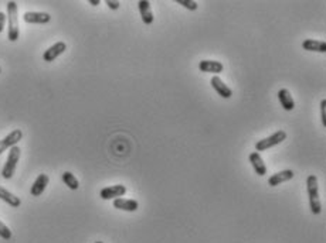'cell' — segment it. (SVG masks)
<instances>
[{
  "label": "cell",
  "mask_w": 326,
  "mask_h": 243,
  "mask_svg": "<svg viewBox=\"0 0 326 243\" xmlns=\"http://www.w3.org/2000/svg\"><path fill=\"white\" fill-rule=\"evenodd\" d=\"M307 191L309 198V208L314 215L322 213V202L319 198V185H318V177L314 174L308 175L307 178Z\"/></svg>",
  "instance_id": "1"
},
{
  "label": "cell",
  "mask_w": 326,
  "mask_h": 243,
  "mask_svg": "<svg viewBox=\"0 0 326 243\" xmlns=\"http://www.w3.org/2000/svg\"><path fill=\"white\" fill-rule=\"evenodd\" d=\"M7 23H9V29H7V38L14 43L19 40V7L16 2H9L7 3Z\"/></svg>",
  "instance_id": "2"
},
{
  "label": "cell",
  "mask_w": 326,
  "mask_h": 243,
  "mask_svg": "<svg viewBox=\"0 0 326 243\" xmlns=\"http://www.w3.org/2000/svg\"><path fill=\"white\" fill-rule=\"evenodd\" d=\"M20 154H21V150H20L19 146H14L9 151V156H7V160L2 169V177L5 180H10L13 175H14V171H16V167H17V163L20 160Z\"/></svg>",
  "instance_id": "3"
},
{
  "label": "cell",
  "mask_w": 326,
  "mask_h": 243,
  "mask_svg": "<svg viewBox=\"0 0 326 243\" xmlns=\"http://www.w3.org/2000/svg\"><path fill=\"white\" fill-rule=\"evenodd\" d=\"M287 139V131L278 130L275 133H272L268 138L263 139V140H258L255 143V151L260 153V151H265V150L271 149V147H275L278 144H281Z\"/></svg>",
  "instance_id": "4"
},
{
  "label": "cell",
  "mask_w": 326,
  "mask_h": 243,
  "mask_svg": "<svg viewBox=\"0 0 326 243\" xmlns=\"http://www.w3.org/2000/svg\"><path fill=\"white\" fill-rule=\"evenodd\" d=\"M21 139H23V131L20 129H14L13 131H10L6 138L0 140V154H3V151H6L7 149L10 150L14 146H17Z\"/></svg>",
  "instance_id": "5"
},
{
  "label": "cell",
  "mask_w": 326,
  "mask_h": 243,
  "mask_svg": "<svg viewBox=\"0 0 326 243\" xmlns=\"http://www.w3.org/2000/svg\"><path fill=\"white\" fill-rule=\"evenodd\" d=\"M126 194V187L122 184H117V185H111V187H105L101 190L100 197L102 200L109 201V200H117L121 198Z\"/></svg>",
  "instance_id": "6"
},
{
  "label": "cell",
  "mask_w": 326,
  "mask_h": 243,
  "mask_svg": "<svg viewBox=\"0 0 326 243\" xmlns=\"http://www.w3.org/2000/svg\"><path fill=\"white\" fill-rule=\"evenodd\" d=\"M23 20L29 24H47L51 21V16L44 12H26Z\"/></svg>",
  "instance_id": "7"
},
{
  "label": "cell",
  "mask_w": 326,
  "mask_h": 243,
  "mask_svg": "<svg viewBox=\"0 0 326 243\" xmlns=\"http://www.w3.org/2000/svg\"><path fill=\"white\" fill-rule=\"evenodd\" d=\"M65 50H67V44L64 43V41H58V43L53 44L49 50L44 51L43 60L45 63H53V61L61 56Z\"/></svg>",
  "instance_id": "8"
},
{
  "label": "cell",
  "mask_w": 326,
  "mask_h": 243,
  "mask_svg": "<svg viewBox=\"0 0 326 243\" xmlns=\"http://www.w3.org/2000/svg\"><path fill=\"white\" fill-rule=\"evenodd\" d=\"M210 84H212V87H213L214 91H216L221 98H224V99H230V98L232 96V89L230 87H227L219 75H214L213 78H212V81H210Z\"/></svg>",
  "instance_id": "9"
},
{
  "label": "cell",
  "mask_w": 326,
  "mask_h": 243,
  "mask_svg": "<svg viewBox=\"0 0 326 243\" xmlns=\"http://www.w3.org/2000/svg\"><path fill=\"white\" fill-rule=\"evenodd\" d=\"M199 69L201 72H207V74H214L217 75L220 72H223L224 65L220 61H213V60H203L199 64Z\"/></svg>",
  "instance_id": "10"
},
{
  "label": "cell",
  "mask_w": 326,
  "mask_h": 243,
  "mask_svg": "<svg viewBox=\"0 0 326 243\" xmlns=\"http://www.w3.org/2000/svg\"><path fill=\"white\" fill-rule=\"evenodd\" d=\"M294 171L292 170H283V171H280V173H275V174H272L268 178V185L270 187H276V185H280V184H283V182H287V181L292 180L294 178Z\"/></svg>",
  "instance_id": "11"
},
{
  "label": "cell",
  "mask_w": 326,
  "mask_h": 243,
  "mask_svg": "<svg viewBox=\"0 0 326 243\" xmlns=\"http://www.w3.org/2000/svg\"><path fill=\"white\" fill-rule=\"evenodd\" d=\"M49 182H50L49 175L40 174L37 178H36V181L33 182L32 188H30V194H32L33 197H40V195L45 191V188H47V185H49Z\"/></svg>",
  "instance_id": "12"
},
{
  "label": "cell",
  "mask_w": 326,
  "mask_h": 243,
  "mask_svg": "<svg viewBox=\"0 0 326 243\" xmlns=\"http://www.w3.org/2000/svg\"><path fill=\"white\" fill-rule=\"evenodd\" d=\"M138 7L142 21L146 25H151L153 23V13H152L151 2H148V0H139Z\"/></svg>",
  "instance_id": "13"
},
{
  "label": "cell",
  "mask_w": 326,
  "mask_h": 243,
  "mask_svg": "<svg viewBox=\"0 0 326 243\" xmlns=\"http://www.w3.org/2000/svg\"><path fill=\"white\" fill-rule=\"evenodd\" d=\"M278 99H280V103L283 106L284 111L291 112V111L295 109L294 98H292V95H291V92H289L287 88H283V89L278 91Z\"/></svg>",
  "instance_id": "14"
},
{
  "label": "cell",
  "mask_w": 326,
  "mask_h": 243,
  "mask_svg": "<svg viewBox=\"0 0 326 243\" xmlns=\"http://www.w3.org/2000/svg\"><path fill=\"white\" fill-rule=\"evenodd\" d=\"M248 160H250L252 169H254V171H255L258 175L263 177V175L267 174V166H265V163H264L263 157H261L260 153L252 151L250 156H248Z\"/></svg>",
  "instance_id": "15"
},
{
  "label": "cell",
  "mask_w": 326,
  "mask_h": 243,
  "mask_svg": "<svg viewBox=\"0 0 326 243\" xmlns=\"http://www.w3.org/2000/svg\"><path fill=\"white\" fill-rule=\"evenodd\" d=\"M113 208L125 212H135L138 211L139 202L135 200H126V198H117L113 200Z\"/></svg>",
  "instance_id": "16"
},
{
  "label": "cell",
  "mask_w": 326,
  "mask_h": 243,
  "mask_svg": "<svg viewBox=\"0 0 326 243\" xmlns=\"http://www.w3.org/2000/svg\"><path fill=\"white\" fill-rule=\"evenodd\" d=\"M302 48L307 51H315V52H320L325 54L326 52V43L320 41V40H312V38H307L302 41Z\"/></svg>",
  "instance_id": "17"
},
{
  "label": "cell",
  "mask_w": 326,
  "mask_h": 243,
  "mask_svg": "<svg viewBox=\"0 0 326 243\" xmlns=\"http://www.w3.org/2000/svg\"><path fill=\"white\" fill-rule=\"evenodd\" d=\"M0 200H3L6 204L12 206V208H19L21 205V200L19 197H16L14 194H12L10 191H7L6 188H3L0 185Z\"/></svg>",
  "instance_id": "18"
},
{
  "label": "cell",
  "mask_w": 326,
  "mask_h": 243,
  "mask_svg": "<svg viewBox=\"0 0 326 243\" xmlns=\"http://www.w3.org/2000/svg\"><path fill=\"white\" fill-rule=\"evenodd\" d=\"M61 178H63V182L69 188V190L76 191V190L80 188V182H78V180L76 178V175L73 174V173L65 171V173H63V175H61Z\"/></svg>",
  "instance_id": "19"
},
{
  "label": "cell",
  "mask_w": 326,
  "mask_h": 243,
  "mask_svg": "<svg viewBox=\"0 0 326 243\" xmlns=\"http://www.w3.org/2000/svg\"><path fill=\"white\" fill-rule=\"evenodd\" d=\"M176 3L190 10V12H195V10L199 9V3L196 0H176Z\"/></svg>",
  "instance_id": "20"
},
{
  "label": "cell",
  "mask_w": 326,
  "mask_h": 243,
  "mask_svg": "<svg viewBox=\"0 0 326 243\" xmlns=\"http://www.w3.org/2000/svg\"><path fill=\"white\" fill-rule=\"evenodd\" d=\"M12 236H13L12 231H10L6 225L0 221V237H3L5 240H10V239H12Z\"/></svg>",
  "instance_id": "21"
},
{
  "label": "cell",
  "mask_w": 326,
  "mask_h": 243,
  "mask_svg": "<svg viewBox=\"0 0 326 243\" xmlns=\"http://www.w3.org/2000/svg\"><path fill=\"white\" fill-rule=\"evenodd\" d=\"M320 119H322V125L326 127V98L320 100Z\"/></svg>",
  "instance_id": "22"
},
{
  "label": "cell",
  "mask_w": 326,
  "mask_h": 243,
  "mask_svg": "<svg viewBox=\"0 0 326 243\" xmlns=\"http://www.w3.org/2000/svg\"><path fill=\"white\" fill-rule=\"evenodd\" d=\"M105 5H107L111 10H118L121 6V2H118V0H107Z\"/></svg>",
  "instance_id": "23"
},
{
  "label": "cell",
  "mask_w": 326,
  "mask_h": 243,
  "mask_svg": "<svg viewBox=\"0 0 326 243\" xmlns=\"http://www.w3.org/2000/svg\"><path fill=\"white\" fill-rule=\"evenodd\" d=\"M6 13L0 12V33L3 32V29H5V24H6Z\"/></svg>",
  "instance_id": "24"
},
{
  "label": "cell",
  "mask_w": 326,
  "mask_h": 243,
  "mask_svg": "<svg viewBox=\"0 0 326 243\" xmlns=\"http://www.w3.org/2000/svg\"><path fill=\"white\" fill-rule=\"evenodd\" d=\"M88 3L92 5V6H98V5H100V0H89Z\"/></svg>",
  "instance_id": "25"
},
{
  "label": "cell",
  "mask_w": 326,
  "mask_h": 243,
  "mask_svg": "<svg viewBox=\"0 0 326 243\" xmlns=\"http://www.w3.org/2000/svg\"><path fill=\"white\" fill-rule=\"evenodd\" d=\"M95 243H104V242H95Z\"/></svg>",
  "instance_id": "26"
},
{
  "label": "cell",
  "mask_w": 326,
  "mask_h": 243,
  "mask_svg": "<svg viewBox=\"0 0 326 243\" xmlns=\"http://www.w3.org/2000/svg\"><path fill=\"white\" fill-rule=\"evenodd\" d=\"M0 72H2V68H0Z\"/></svg>",
  "instance_id": "27"
}]
</instances>
